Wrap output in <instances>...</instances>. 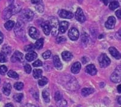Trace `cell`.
I'll return each mask as SVG.
<instances>
[{
    "label": "cell",
    "instance_id": "1",
    "mask_svg": "<svg viewBox=\"0 0 121 107\" xmlns=\"http://www.w3.org/2000/svg\"><path fill=\"white\" fill-rule=\"evenodd\" d=\"M50 28H51V32L54 36H57L59 31V24L58 21L55 17H52L49 19V21Z\"/></svg>",
    "mask_w": 121,
    "mask_h": 107
},
{
    "label": "cell",
    "instance_id": "2",
    "mask_svg": "<svg viewBox=\"0 0 121 107\" xmlns=\"http://www.w3.org/2000/svg\"><path fill=\"white\" fill-rule=\"evenodd\" d=\"M99 62L101 67L106 68L110 65L111 61L106 54L102 53L99 58Z\"/></svg>",
    "mask_w": 121,
    "mask_h": 107
},
{
    "label": "cell",
    "instance_id": "3",
    "mask_svg": "<svg viewBox=\"0 0 121 107\" xmlns=\"http://www.w3.org/2000/svg\"><path fill=\"white\" fill-rule=\"evenodd\" d=\"M110 78L111 80L114 83H119L121 82V65L117 67Z\"/></svg>",
    "mask_w": 121,
    "mask_h": 107
},
{
    "label": "cell",
    "instance_id": "4",
    "mask_svg": "<svg viewBox=\"0 0 121 107\" xmlns=\"http://www.w3.org/2000/svg\"><path fill=\"white\" fill-rule=\"evenodd\" d=\"M34 12L30 9H25L23 10V13L22 14L23 20L26 21H31L34 18Z\"/></svg>",
    "mask_w": 121,
    "mask_h": 107
},
{
    "label": "cell",
    "instance_id": "5",
    "mask_svg": "<svg viewBox=\"0 0 121 107\" xmlns=\"http://www.w3.org/2000/svg\"><path fill=\"white\" fill-rule=\"evenodd\" d=\"M69 38L73 41H76L78 40V37H79V32L78 30L75 27L71 28L69 30L68 32Z\"/></svg>",
    "mask_w": 121,
    "mask_h": 107
},
{
    "label": "cell",
    "instance_id": "6",
    "mask_svg": "<svg viewBox=\"0 0 121 107\" xmlns=\"http://www.w3.org/2000/svg\"><path fill=\"white\" fill-rule=\"evenodd\" d=\"M23 60V54L22 53L20 52H18V51H16L11 58V61L12 62H17V61L22 62Z\"/></svg>",
    "mask_w": 121,
    "mask_h": 107
},
{
    "label": "cell",
    "instance_id": "7",
    "mask_svg": "<svg viewBox=\"0 0 121 107\" xmlns=\"http://www.w3.org/2000/svg\"><path fill=\"white\" fill-rule=\"evenodd\" d=\"M76 19L80 23H83L85 21V15L82 8H77V11L76 12Z\"/></svg>",
    "mask_w": 121,
    "mask_h": 107
},
{
    "label": "cell",
    "instance_id": "8",
    "mask_svg": "<svg viewBox=\"0 0 121 107\" xmlns=\"http://www.w3.org/2000/svg\"><path fill=\"white\" fill-rule=\"evenodd\" d=\"M116 24V19L114 16H110L105 23V27L108 29H113Z\"/></svg>",
    "mask_w": 121,
    "mask_h": 107
},
{
    "label": "cell",
    "instance_id": "9",
    "mask_svg": "<svg viewBox=\"0 0 121 107\" xmlns=\"http://www.w3.org/2000/svg\"><path fill=\"white\" fill-rule=\"evenodd\" d=\"M58 14H59L60 17H61L62 18L71 19L74 16V15H73V13L71 12L67 11V10H63V9L60 10Z\"/></svg>",
    "mask_w": 121,
    "mask_h": 107
},
{
    "label": "cell",
    "instance_id": "10",
    "mask_svg": "<svg viewBox=\"0 0 121 107\" xmlns=\"http://www.w3.org/2000/svg\"><path fill=\"white\" fill-rule=\"evenodd\" d=\"M29 34L30 36L32 38L34 39V40H37L39 38V36H40V33H39V31L35 27H32L29 28Z\"/></svg>",
    "mask_w": 121,
    "mask_h": 107
},
{
    "label": "cell",
    "instance_id": "11",
    "mask_svg": "<svg viewBox=\"0 0 121 107\" xmlns=\"http://www.w3.org/2000/svg\"><path fill=\"white\" fill-rule=\"evenodd\" d=\"M86 72L89 75L94 76L97 74V69L95 68V66L93 64H90V65H87L86 67Z\"/></svg>",
    "mask_w": 121,
    "mask_h": 107
},
{
    "label": "cell",
    "instance_id": "12",
    "mask_svg": "<svg viewBox=\"0 0 121 107\" xmlns=\"http://www.w3.org/2000/svg\"><path fill=\"white\" fill-rule=\"evenodd\" d=\"M53 62H54V65L55 66V67L58 70H61L63 67V65H62V63H61V61H60V59L59 58V57L57 55L54 56V58H53Z\"/></svg>",
    "mask_w": 121,
    "mask_h": 107
},
{
    "label": "cell",
    "instance_id": "13",
    "mask_svg": "<svg viewBox=\"0 0 121 107\" xmlns=\"http://www.w3.org/2000/svg\"><path fill=\"white\" fill-rule=\"evenodd\" d=\"M80 69H81V63L79 62H76L72 65L71 70L73 73L77 74L80 71Z\"/></svg>",
    "mask_w": 121,
    "mask_h": 107
},
{
    "label": "cell",
    "instance_id": "14",
    "mask_svg": "<svg viewBox=\"0 0 121 107\" xmlns=\"http://www.w3.org/2000/svg\"><path fill=\"white\" fill-rule=\"evenodd\" d=\"M109 52H110V54L116 59H121V54L119 53V52L116 48H114L113 47H111L109 48Z\"/></svg>",
    "mask_w": 121,
    "mask_h": 107
},
{
    "label": "cell",
    "instance_id": "15",
    "mask_svg": "<svg viewBox=\"0 0 121 107\" xmlns=\"http://www.w3.org/2000/svg\"><path fill=\"white\" fill-rule=\"evenodd\" d=\"M23 23H22V21H18L17 25H16L15 30V32L17 35L20 36V34H22L21 33L23 31H24V28L23 27Z\"/></svg>",
    "mask_w": 121,
    "mask_h": 107
},
{
    "label": "cell",
    "instance_id": "16",
    "mask_svg": "<svg viewBox=\"0 0 121 107\" xmlns=\"http://www.w3.org/2000/svg\"><path fill=\"white\" fill-rule=\"evenodd\" d=\"M69 27V23L66 21H62L59 25V30L61 33H64L66 32Z\"/></svg>",
    "mask_w": 121,
    "mask_h": 107
},
{
    "label": "cell",
    "instance_id": "17",
    "mask_svg": "<svg viewBox=\"0 0 121 107\" xmlns=\"http://www.w3.org/2000/svg\"><path fill=\"white\" fill-rule=\"evenodd\" d=\"M37 58V54L34 52H30V53H28L26 55V59L29 62H31L34 61Z\"/></svg>",
    "mask_w": 121,
    "mask_h": 107
},
{
    "label": "cell",
    "instance_id": "18",
    "mask_svg": "<svg viewBox=\"0 0 121 107\" xmlns=\"http://www.w3.org/2000/svg\"><path fill=\"white\" fill-rule=\"evenodd\" d=\"M12 15H13V11L12 10V8L10 7H8L6 8L4 10V12H3V16L4 20H7V19L9 18Z\"/></svg>",
    "mask_w": 121,
    "mask_h": 107
},
{
    "label": "cell",
    "instance_id": "19",
    "mask_svg": "<svg viewBox=\"0 0 121 107\" xmlns=\"http://www.w3.org/2000/svg\"><path fill=\"white\" fill-rule=\"evenodd\" d=\"M12 86L9 83H6L3 87V91L5 95L9 96L11 91Z\"/></svg>",
    "mask_w": 121,
    "mask_h": 107
},
{
    "label": "cell",
    "instance_id": "20",
    "mask_svg": "<svg viewBox=\"0 0 121 107\" xmlns=\"http://www.w3.org/2000/svg\"><path fill=\"white\" fill-rule=\"evenodd\" d=\"M61 56L64 61H71L73 58V56L72 53L69 52H63L61 53Z\"/></svg>",
    "mask_w": 121,
    "mask_h": 107
},
{
    "label": "cell",
    "instance_id": "21",
    "mask_svg": "<svg viewBox=\"0 0 121 107\" xmlns=\"http://www.w3.org/2000/svg\"><path fill=\"white\" fill-rule=\"evenodd\" d=\"M41 26L43 28V32L46 35H49L50 33H51V28H50L49 24L46 23V22H45V23H42Z\"/></svg>",
    "mask_w": 121,
    "mask_h": 107
},
{
    "label": "cell",
    "instance_id": "22",
    "mask_svg": "<svg viewBox=\"0 0 121 107\" xmlns=\"http://www.w3.org/2000/svg\"><path fill=\"white\" fill-rule=\"evenodd\" d=\"M94 91V89L90 88H85L82 89L81 93L83 96L86 97V96H89L90 95L92 94Z\"/></svg>",
    "mask_w": 121,
    "mask_h": 107
},
{
    "label": "cell",
    "instance_id": "23",
    "mask_svg": "<svg viewBox=\"0 0 121 107\" xmlns=\"http://www.w3.org/2000/svg\"><path fill=\"white\" fill-rule=\"evenodd\" d=\"M43 44H44V39L43 38H40L37 40V42L35 44V48L37 49H41L43 46Z\"/></svg>",
    "mask_w": 121,
    "mask_h": 107
},
{
    "label": "cell",
    "instance_id": "24",
    "mask_svg": "<svg viewBox=\"0 0 121 107\" xmlns=\"http://www.w3.org/2000/svg\"><path fill=\"white\" fill-rule=\"evenodd\" d=\"M43 71L40 69H34L33 71V76L35 79H39L42 76Z\"/></svg>",
    "mask_w": 121,
    "mask_h": 107
},
{
    "label": "cell",
    "instance_id": "25",
    "mask_svg": "<svg viewBox=\"0 0 121 107\" xmlns=\"http://www.w3.org/2000/svg\"><path fill=\"white\" fill-rule=\"evenodd\" d=\"M42 96H43V99H44V101L47 103H49L50 101L49 99V93L48 90H43V93H42Z\"/></svg>",
    "mask_w": 121,
    "mask_h": 107
},
{
    "label": "cell",
    "instance_id": "26",
    "mask_svg": "<svg viewBox=\"0 0 121 107\" xmlns=\"http://www.w3.org/2000/svg\"><path fill=\"white\" fill-rule=\"evenodd\" d=\"M14 25V21H8L7 22H6V24H4V27L5 28H6V30H12V28H13Z\"/></svg>",
    "mask_w": 121,
    "mask_h": 107
},
{
    "label": "cell",
    "instance_id": "27",
    "mask_svg": "<svg viewBox=\"0 0 121 107\" xmlns=\"http://www.w3.org/2000/svg\"><path fill=\"white\" fill-rule=\"evenodd\" d=\"M48 82V79L46 78V77H42V78L39 80L38 83H39V85L40 86L43 87L45 85L47 84Z\"/></svg>",
    "mask_w": 121,
    "mask_h": 107
},
{
    "label": "cell",
    "instance_id": "28",
    "mask_svg": "<svg viewBox=\"0 0 121 107\" xmlns=\"http://www.w3.org/2000/svg\"><path fill=\"white\" fill-rule=\"evenodd\" d=\"M7 75L9 77L11 78H13V79H18L19 76L15 71L13 70H10L9 72H8V73H7Z\"/></svg>",
    "mask_w": 121,
    "mask_h": 107
},
{
    "label": "cell",
    "instance_id": "29",
    "mask_svg": "<svg viewBox=\"0 0 121 107\" xmlns=\"http://www.w3.org/2000/svg\"><path fill=\"white\" fill-rule=\"evenodd\" d=\"M119 6V3L117 1H112L111 3H110V6H109V8L110 9H111V10H115L116 8H117V7Z\"/></svg>",
    "mask_w": 121,
    "mask_h": 107
},
{
    "label": "cell",
    "instance_id": "30",
    "mask_svg": "<svg viewBox=\"0 0 121 107\" xmlns=\"http://www.w3.org/2000/svg\"><path fill=\"white\" fill-rule=\"evenodd\" d=\"M2 51L6 55H9L11 53V48H10V47L5 45L4 46H3V48H2Z\"/></svg>",
    "mask_w": 121,
    "mask_h": 107
},
{
    "label": "cell",
    "instance_id": "31",
    "mask_svg": "<svg viewBox=\"0 0 121 107\" xmlns=\"http://www.w3.org/2000/svg\"><path fill=\"white\" fill-rule=\"evenodd\" d=\"M23 98V95L22 93H18V94H17V95H15L13 96V99L15 100L16 102H20L22 101V99Z\"/></svg>",
    "mask_w": 121,
    "mask_h": 107
},
{
    "label": "cell",
    "instance_id": "32",
    "mask_svg": "<svg viewBox=\"0 0 121 107\" xmlns=\"http://www.w3.org/2000/svg\"><path fill=\"white\" fill-rule=\"evenodd\" d=\"M14 88L17 90H21L23 88L24 84L22 82H16L14 84Z\"/></svg>",
    "mask_w": 121,
    "mask_h": 107
},
{
    "label": "cell",
    "instance_id": "33",
    "mask_svg": "<svg viewBox=\"0 0 121 107\" xmlns=\"http://www.w3.org/2000/svg\"><path fill=\"white\" fill-rule=\"evenodd\" d=\"M7 61V56L4 53H0V62H6Z\"/></svg>",
    "mask_w": 121,
    "mask_h": 107
},
{
    "label": "cell",
    "instance_id": "34",
    "mask_svg": "<svg viewBox=\"0 0 121 107\" xmlns=\"http://www.w3.org/2000/svg\"><path fill=\"white\" fill-rule=\"evenodd\" d=\"M7 71V68L5 65L0 66V75H4Z\"/></svg>",
    "mask_w": 121,
    "mask_h": 107
},
{
    "label": "cell",
    "instance_id": "35",
    "mask_svg": "<svg viewBox=\"0 0 121 107\" xmlns=\"http://www.w3.org/2000/svg\"><path fill=\"white\" fill-rule=\"evenodd\" d=\"M51 51L49 50H47L43 54V58H44V59H47L51 56Z\"/></svg>",
    "mask_w": 121,
    "mask_h": 107
},
{
    "label": "cell",
    "instance_id": "36",
    "mask_svg": "<svg viewBox=\"0 0 121 107\" xmlns=\"http://www.w3.org/2000/svg\"><path fill=\"white\" fill-rule=\"evenodd\" d=\"M34 48L35 46L33 45V44H30V45H27V46H26L24 47V50H25V51H26V52H27V51H28V52H31V51H32Z\"/></svg>",
    "mask_w": 121,
    "mask_h": 107
},
{
    "label": "cell",
    "instance_id": "37",
    "mask_svg": "<svg viewBox=\"0 0 121 107\" xmlns=\"http://www.w3.org/2000/svg\"><path fill=\"white\" fill-rule=\"evenodd\" d=\"M55 99H56V101H58L60 99H62V95L59 91H57L55 94Z\"/></svg>",
    "mask_w": 121,
    "mask_h": 107
},
{
    "label": "cell",
    "instance_id": "38",
    "mask_svg": "<svg viewBox=\"0 0 121 107\" xmlns=\"http://www.w3.org/2000/svg\"><path fill=\"white\" fill-rule=\"evenodd\" d=\"M24 70H25V71L27 73H30V72L32 71V68L30 67V65H29V64H26V65H24Z\"/></svg>",
    "mask_w": 121,
    "mask_h": 107
},
{
    "label": "cell",
    "instance_id": "39",
    "mask_svg": "<svg viewBox=\"0 0 121 107\" xmlns=\"http://www.w3.org/2000/svg\"><path fill=\"white\" fill-rule=\"evenodd\" d=\"M56 41H57V42L58 44H60V43H62V42H65V41H66V38L65 36H60L57 38Z\"/></svg>",
    "mask_w": 121,
    "mask_h": 107
},
{
    "label": "cell",
    "instance_id": "40",
    "mask_svg": "<svg viewBox=\"0 0 121 107\" xmlns=\"http://www.w3.org/2000/svg\"><path fill=\"white\" fill-rule=\"evenodd\" d=\"M32 65L34 67H40L43 65V63H42V62L39 59V60H37L35 62H34Z\"/></svg>",
    "mask_w": 121,
    "mask_h": 107
},
{
    "label": "cell",
    "instance_id": "41",
    "mask_svg": "<svg viewBox=\"0 0 121 107\" xmlns=\"http://www.w3.org/2000/svg\"><path fill=\"white\" fill-rule=\"evenodd\" d=\"M37 6L36 7V9H37V10H38L39 12H43V5L41 4V3H40V4H37Z\"/></svg>",
    "mask_w": 121,
    "mask_h": 107
},
{
    "label": "cell",
    "instance_id": "42",
    "mask_svg": "<svg viewBox=\"0 0 121 107\" xmlns=\"http://www.w3.org/2000/svg\"><path fill=\"white\" fill-rule=\"evenodd\" d=\"M121 9L120 10H117L116 12V15L117 16V17L118 18V19L121 20Z\"/></svg>",
    "mask_w": 121,
    "mask_h": 107
},
{
    "label": "cell",
    "instance_id": "43",
    "mask_svg": "<svg viewBox=\"0 0 121 107\" xmlns=\"http://www.w3.org/2000/svg\"><path fill=\"white\" fill-rule=\"evenodd\" d=\"M31 2L34 4H39L42 3L41 0H31Z\"/></svg>",
    "mask_w": 121,
    "mask_h": 107
},
{
    "label": "cell",
    "instance_id": "44",
    "mask_svg": "<svg viewBox=\"0 0 121 107\" xmlns=\"http://www.w3.org/2000/svg\"><path fill=\"white\" fill-rule=\"evenodd\" d=\"M3 40H4V37H3V35L2 33L0 32V44H1L2 42H3Z\"/></svg>",
    "mask_w": 121,
    "mask_h": 107
},
{
    "label": "cell",
    "instance_id": "45",
    "mask_svg": "<svg viewBox=\"0 0 121 107\" xmlns=\"http://www.w3.org/2000/svg\"><path fill=\"white\" fill-rule=\"evenodd\" d=\"M100 1H102L104 3V4H105V6H107V5H108V0H100Z\"/></svg>",
    "mask_w": 121,
    "mask_h": 107
},
{
    "label": "cell",
    "instance_id": "46",
    "mask_svg": "<svg viewBox=\"0 0 121 107\" xmlns=\"http://www.w3.org/2000/svg\"><path fill=\"white\" fill-rule=\"evenodd\" d=\"M117 91H118V92L119 93H121V85H119L117 87Z\"/></svg>",
    "mask_w": 121,
    "mask_h": 107
},
{
    "label": "cell",
    "instance_id": "47",
    "mask_svg": "<svg viewBox=\"0 0 121 107\" xmlns=\"http://www.w3.org/2000/svg\"><path fill=\"white\" fill-rule=\"evenodd\" d=\"M5 107H13V105L11 104V103H8V104H6Z\"/></svg>",
    "mask_w": 121,
    "mask_h": 107
},
{
    "label": "cell",
    "instance_id": "48",
    "mask_svg": "<svg viewBox=\"0 0 121 107\" xmlns=\"http://www.w3.org/2000/svg\"><path fill=\"white\" fill-rule=\"evenodd\" d=\"M117 102H118L119 104L121 105V96L118 97V99H117Z\"/></svg>",
    "mask_w": 121,
    "mask_h": 107
},
{
    "label": "cell",
    "instance_id": "49",
    "mask_svg": "<svg viewBox=\"0 0 121 107\" xmlns=\"http://www.w3.org/2000/svg\"><path fill=\"white\" fill-rule=\"evenodd\" d=\"M78 1L80 3H82V1H83V0H78Z\"/></svg>",
    "mask_w": 121,
    "mask_h": 107
},
{
    "label": "cell",
    "instance_id": "50",
    "mask_svg": "<svg viewBox=\"0 0 121 107\" xmlns=\"http://www.w3.org/2000/svg\"><path fill=\"white\" fill-rule=\"evenodd\" d=\"M1 94H0V100H1Z\"/></svg>",
    "mask_w": 121,
    "mask_h": 107
}]
</instances>
